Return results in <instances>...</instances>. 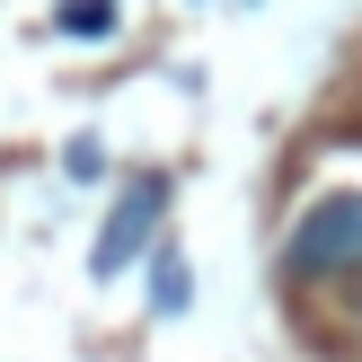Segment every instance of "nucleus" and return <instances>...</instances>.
Here are the masks:
<instances>
[{
  "label": "nucleus",
  "mask_w": 362,
  "mask_h": 362,
  "mask_svg": "<svg viewBox=\"0 0 362 362\" xmlns=\"http://www.w3.org/2000/svg\"><path fill=\"white\" fill-rule=\"evenodd\" d=\"M186 300H194V274H186V257H177V239H159V247H151V310L177 318Z\"/></svg>",
  "instance_id": "nucleus-3"
},
{
  "label": "nucleus",
  "mask_w": 362,
  "mask_h": 362,
  "mask_svg": "<svg viewBox=\"0 0 362 362\" xmlns=\"http://www.w3.org/2000/svg\"><path fill=\"white\" fill-rule=\"evenodd\" d=\"M159 221H168V177H133V186L106 204V230H98V247H88V274H124L133 257H151L159 247Z\"/></svg>",
  "instance_id": "nucleus-2"
},
{
  "label": "nucleus",
  "mask_w": 362,
  "mask_h": 362,
  "mask_svg": "<svg viewBox=\"0 0 362 362\" xmlns=\"http://www.w3.org/2000/svg\"><path fill=\"white\" fill-rule=\"evenodd\" d=\"M53 27H62L71 45H106V35L124 27V9H115V0H62V9H53Z\"/></svg>",
  "instance_id": "nucleus-4"
},
{
  "label": "nucleus",
  "mask_w": 362,
  "mask_h": 362,
  "mask_svg": "<svg viewBox=\"0 0 362 362\" xmlns=\"http://www.w3.org/2000/svg\"><path fill=\"white\" fill-rule=\"evenodd\" d=\"M292 274H362V194H318L292 221Z\"/></svg>",
  "instance_id": "nucleus-1"
}]
</instances>
